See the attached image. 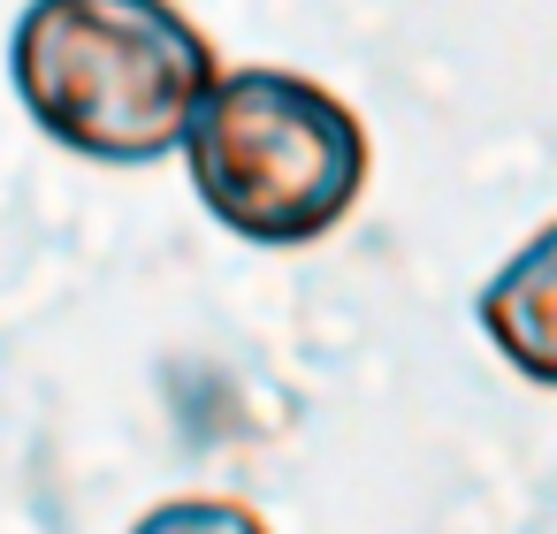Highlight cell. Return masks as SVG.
Masks as SVG:
<instances>
[{
  "label": "cell",
  "instance_id": "cell-1",
  "mask_svg": "<svg viewBox=\"0 0 557 534\" xmlns=\"http://www.w3.org/2000/svg\"><path fill=\"white\" fill-rule=\"evenodd\" d=\"M214 77V39L176 0H24L9 32L24 115L92 169L169 161Z\"/></svg>",
  "mask_w": 557,
  "mask_h": 534
},
{
  "label": "cell",
  "instance_id": "cell-2",
  "mask_svg": "<svg viewBox=\"0 0 557 534\" xmlns=\"http://www.w3.org/2000/svg\"><path fill=\"white\" fill-rule=\"evenodd\" d=\"M176 153L191 169L199 207L260 252H306L329 229H344L374 169L351 100L275 62L222 70Z\"/></svg>",
  "mask_w": 557,
  "mask_h": 534
},
{
  "label": "cell",
  "instance_id": "cell-3",
  "mask_svg": "<svg viewBox=\"0 0 557 534\" xmlns=\"http://www.w3.org/2000/svg\"><path fill=\"white\" fill-rule=\"evenodd\" d=\"M473 321L511 374L557 389V214L496 260V275L473 298Z\"/></svg>",
  "mask_w": 557,
  "mask_h": 534
},
{
  "label": "cell",
  "instance_id": "cell-4",
  "mask_svg": "<svg viewBox=\"0 0 557 534\" xmlns=\"http://www.w3.org/2000/svg\"><path fill=\"white\" fill-rule=\"evenodd\" d=\"M131 534H275V526L252 504H230V496H169Z\"/></svg>",
  "mask_w": 557,
  "mask_h": 534
}]
</instances>
